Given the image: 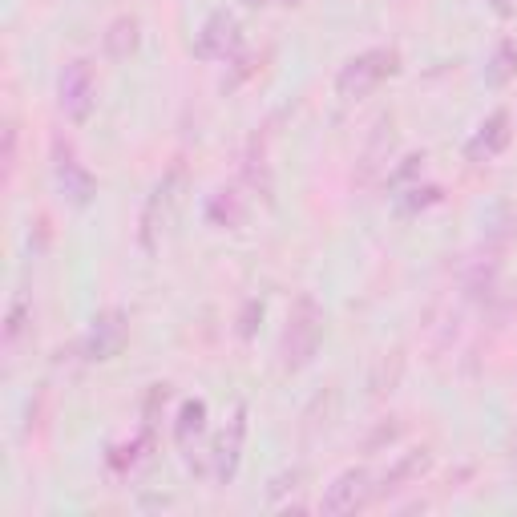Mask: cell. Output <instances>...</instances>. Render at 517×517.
Here are the masks:
<instances>
[{"label": "cell", "instance_id": "obj_20", "mask_svg": "<svg viewBox=\"0 0 517 517\" xmlns=\"http://www.w3.org/2000/svg\"><path fill=\"white\" fill-rule=\"evenodd\" d=\"M299 477H303V469H291V473H279V477L271 481V489H267V493H271V497H279V493H287V489H295V485H299Z\"/></svg>", "mask_w": 517, "mask_h": 517}, {"label": "cell", "instance_id": "obj_5", "mask_svg": "<svg viewBox=\"0 0 517 517\" xmlns=\"http://www.w3.org/2000/svg\"><path fill=\"white\" fill-rule=\"evenodd\" d=\"M376 497V485H372V473L368 469H360V465H352V469H344L328 489H324V513H332V517H340V513H356L360 505H368Z\"/></svg>", "mask_w": 517, "mask_h": 517}, {"label": "cell", "instance_id": "obj_8", "mask_svg": "<svg viewBox=\"0 0 517 517\" xmlns=\"http://www.w3.org/2000/svg\"><path fill=\"white\" fill-rule=\"evenodd\" d=\"M126 336H130V324L118 307L110 312L93 316V328H89V340H85V356L89 360H114L122 348H126Z\"/></svg>", "mask_w": 517, "mask_h": 517}, {"label": "cell", "instance_id": "obj_3", "mask_svg": "<svg viewBox=\"0 0 517 517\" xmlns=\"http://www.w3.org/2000/svg\"><path fill=\"white\" fill-rule=\"evenodd\" d=\"M57 101H61V110H65L69 122H77V126L89 122V114L97 106V81H93V65L85 57H77V61H69L61 69V77H57Z\"/></svg>", "mask_w": 517, "mask_h": 517}, {"label": "cell", "instance_id": "obj_11", "mask_svg": "<svg viewBox=\"0 0 517 517\" xmlns=\"http://www.w3.org/2000/svg\"><path fill=\"white\" fill-rule=\"evenodd\" d=\"M429 469H433V453H429V449H412V453H404V457L384 473V481H380L376 493H396V489H404L408 481H421Z\"/></svg>", "mask_w": 517, "mask_h": 517}, {"label": "cell", "instance_id": "obj_17", "mask_svg": "<svg viewBox=\"0 0 517 517\" xmlns=\"http://www.w3.org/2000/svg\"><path fill=\"white\" fill-rule=\"evenodd\" d=\"M25 320H29V307H25V299H17V303L9 307V320H5V344H17V340H21Z\"/></svg>", "mask_w": 517, "mask_h": 517}, {"label": "cell", "instance_id": "obj_6", "mask_svg": "<svg viewBox=\"0 0 517 517\" xmlns=\"http://www.w3.org/2000/svg\"><path fill=\"white\" fill-rule=\"evenodd\" d=\"M239 21L231 13H211L206 25L198 29L194 37V57L198 61H227L235 49H239Z\"/></svg>", "mask_w": 517, "mask_h": 517}, {"label": "cell", "instance_id": "obj_23", "mask_svg": "<svg viewBox=\"0 0 517 517\" xmlns=\"http://www.w3.org/2000/svg\"><path fill=\"white\" fill-rule=\"evenodd\" d=\"M509 457L517 461V429H513V437H509Z\"/></svg>", "mask_w": 517, "mask_h": 517}, {"label": "cell", "instance_id": "obj_15", "mask_svg": "<svg viewBox=\"0 0 517 517\" xmlns=\"http://www.w3.org/2000/svg\"><path fill=\"white\" fill-rule=\"evenodd\" d=\"M517 77V45L505 37V41H497V49H493V61H489V69H485V81L489 85H505V81H513Z\"/></svg>", "mask_w": 517, "mask_h": 517}, {"label": "cell", "instance_id": "obj_12", "mask_svg": "<svg viewBox=\"0 0 517 517\" xmlns=\"http://www.w3.org/2000/svg\"><path fill=\"white\" fill-rule=\"evenodd\" d=\"M206 219H211L215 227H239L247 219V202L235 186H223L211 194V202H206Z\"/></svg>", "mask_w": 517, "mask_h": 517}, {"label": "cell", "instance_id": "obj_2", "mask_svg": "<svg viewBox=\"0 0 517 517\" xmlns=\"http://www.w3.org/2000/svg\"><path fill=\"white\" fill-rule=\"evenodd\" d=\"M400 69V53L396 49H368V53H356L352 61L340 65L336 73V93L340 97H364L372 93L384 77H392Z\"/></svg>", "mask_w": 517, "mask_h": 517}, {"label": "cell", "instance_id": "obj_4", "mask_svg": "<svg viewBox=\"0 0 517 517\" xmlns=\"http://www.w3.org/2000/svg\"><path fill=\"white\" fill-rule=\"evenodd\" d=\"M243 441H247V408L239 404L231 412L227 429L215 437V449H211V473L219 485H231L235 473H239V461H243Z\"/></svg>", "mask_w": 517, "mask_h": 517}, {"label": "cell", "instance_id": "obj_25", "mask_svg": "<svg viewBox=\"0 0 517 517\" xmlns=\"http://www.w3.org/2000/svg\"><path fill=\"white\" fill-rule=\"evenodd\" d=\"M287 5H291V0H287Z\"/></svg>", "mask_w": 517, "mask_h": 517}, {"label": "cell", "instance_id": "obj_19", "mask_svg": "<svg viewBox=\"0 0 517 517\" xmlns=\"http://www.w3.org/2000/svg\"><path fill=\"white\" fill-rule=\"evenodd\" d=\"M421 170H425V154H412V158H404V166H400V170H392V178H388V182H392V186H400V182H408V178H417Z\"/></svg>", "mask_w": 517, "mask_h": 517}, {"label": "cell", "instance_id": "obj_10", "mask_svg": "<svg viewBox=\"0 0 517 517\" xmlns=\"http://www.w3.org/2000/svg\"><path fill=\"white\" fill-rule=\"evenodd\" d=\"M57 190L69 206H89L97 194V178L77 162V158H61L57 162Z\"/></svg>", "mask_w": 517, "mask_h": 517}, {"label": "cell", "instance_id": "obj_1", "mask_svg": "<svg viewBox=\"0 0 517 517\" xmlns=\"http://www.w3.org/2000/svg\"><path fill=\"white\" fill-rule=\"evenodd\" d=\"M324 344V307L312 295H299L291 303V316H287V332H283V368L299 372L316 360Z\"/></svg>", "mask_w": 517, "mask_h": 517}, {"label": "cell", "instance_id": "obj_21", "mask_svg": "<svg viewBox=\"0 0 517 517\" xmlns=\"http://www.w3.org/2000/svg\"><path fill=\"white\" fill-rule=\"evenodd\" d=\"M17 166V126L9 122L5 126V170H13Z\"/></svg>", "mask_w": 517, "mask_h": 517}, {"label": "cell", "instance_id": "obj_24", "mask_svg": "<svg viewBox=\"0 0 517 517\" xmlns=\"http://www.w3.org/2000/svg\"><path fill=\"white\" fill-rule=\"evenodd\" d=\"M247 5H263V0H247Z\"/></svg>", "mask_w": 517, "mask_h": 517}, {"label": "cell", "instance_id": "obj_13", "mask_svg": "<svg viewBox=\"0 0 517 517\" xmlns=\"http://www.w3.org/2000/svg\"><path fill=\"white\" fill-rule=\"evenodd\" d=\"M202 433H206V400H186V404L178 408V421H174V441H178V449H190Z\"/></svg>", "mask_w": 517, "mask_h": 517}, {"label": "cell", "instance_id": "obj_16", "mask_svg": "<svg viewBox=\"0 0 517 517\" xmlns=\"http://www.w3.org/2000/svg\"><path fill=\"white\" fill-rule=\"evenodd\" d=\"M408 198H400V211H425V206H433L437 198H441V190L437 186H412V190H404Z\"/></svg>", "mask_w": 517, "mask_h": 517}, {"label": "cell", "instance_id": "obj_7", "mask_svg": "<svg viewBox=\"0 0 517 517\" xmlns=\"http://www.w3.org/2000/svg\"><path fill=\"white\" fill-rule=\"evenodd\" d=\"M178 186H182V170H170V174L154 186V194H150V202H146V211H142V247H146V251H154L158 231H166V223L174 219Z\"/></svg>", "mask_w": 517, "mask_h": 517}, {"label": "cell", "instance_id": "obj_18", "mask_svg": "<svg viewBox=\"0 0 517 517\" xmlns=\"http://www.w3.org/2000/svg\"><path fill=\"white\" fill-rule=\"evenodd\" d=\"M255 320H263V303H259V299H251V303L243 307V316H239V336H243V340L255 336Z\"/></svg>", "mask_w": 517, "mask_h": 517}, {"label": "cell", "instance_id": "obj_14", "mask_svg": "<svg viewBox=\"0 0 517 517\" xmlns=\"http://www.w3.org/2000/svg\"><path fill=\"white\" fill-rule=\"evenodd\" d=\"M138 41H142V33H138V21H134V17H118V21L106 29V53H110L114 61H126V57L138 49Z\"/></svg>", "mask_w": 517, "mask_h": 517}, {"label": "cell", "instance_id": "obj_22", "mask_svg": "<svg viewBox=\"0 0 517 517\" xmlns=\"http://www.w3.org/2000/svg\"><path fill=\"white\" fill-rule=\"evenodd\" d=\"M485 5H489V9H493V17H501V21H509V17H513V9H517L513 0H485Z\"/></svg>", "mask_w": 517, "mask_h": 517}, {"label": "cell", "instance_id": "obj_9", "mask_svg": "<svg viewBox=\"0 0 517 517\" xmlns=\"http://www.w3.org/2000/svg\"><path fill=\"white\" fill-rule=\"evenodd\" d=\"M509 138H513V118H509L505 110H493V114L481 122V130L469 138L465 154H469V162H493V158L509 146Z\"/></svg>", "mask_w": 517, "mask_h": 517}]
</instances>
